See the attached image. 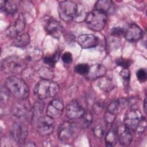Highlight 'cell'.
I'll return each mask as SVG.
<instances>
[{
	"mask_svg": "<svg viewBox=\"0 0 147 147\" xmlns=\"http://www.w3.org/2000/svg\"><path fill=\"white\" fill-rule=\"evenodd\" d=\"M123 122L124 125L129 130L137 133H143L146 130V118L138 109L128 110L125 115Z\"/></svg>",
	"mask_w": 147,
	"mask_h": 147,
	"instance_id": "6da1fadb",
	"label": "cell"
},
{
	"mask_svg": "<svg viewBox=\"0 0 147 147\" xmlns=\"http://www.w3.org/2000/svg\"><path fill=\"white\" fill-rule=\"evenodd\" d=\"M5 86L10 93L16 98L26 99L29 95V89L24 80L15 76L9 77L5 82Z\"/></svg>",
	"mask_w": 147,
	"mask_h": 147,
	"instance_id": "7a4b0ae2",
	"label": "cell"
},
{
	"mask_svg": "<svg viewBox=\"0 0 147 147\" xmlns=\"http://www.w3.org/2000/svg\"><path fill=\"white\" fill-rule=\"evenodd\" d=\"M59 91V85L55 82L42 79L35 86L34 93L39 99H44L55 96Z\"/></svg>",
	"mask_w": 147,
	"mask_h": 147,
	"instance_id": "3957f363",
	"label": "cell"
},
{
	"mask_svg": "<svg viewBox=\"0 0 147 147\" xmlns=\"http://www.w3.org/2000/svg\"><path fill=\"white\" fill-rule=\"evenodd\" d=\"M24 59L16 56H11L4 59L1 62L2 70L6 74H18L21 73L26 68Z\"/></svg>",
	"mask_w": 147,
	"mask_h": 147,
	"instance_id": "277c9868",
	"label": "cell"
},
{
	"mask_svg": "<svg viewBox=\"0 0 147 147\" xmlns=\"http://www.w3.org/2000/svg\"><path fill=\"white\" fill-rule=\"evenodd\" d=\"M107 20L106 14L100 10L94 9L87 14L85 22L90 29L94 31H100L105 26Z\"/></svg>",
	"mask_w": 147,
	"mask_h": 147,
	"instance_id": "5b68a950",
	"label": "cell"
},
{
	"mask_svg": "<svg viewBox=\"0 0 147 147\" xmlns=\"http://www.w3.org/2000/svg\"><path fill=\"white\" fill-rule=\"evenodd\" d=\"M78 10V5L71 1H64L59 3L58 11L60 18L65 22L74 20Z\"/></svg>",
	"mask_w": 147,
	"mask_h": 147,
	"instance_id": "8992f818",
	"label": "cell"
},
{
	"mask_svg": "<svg viewBox=\"0 0 147 147\" xmlns=\"http://www.w3.org/2000/svg\"><path fill=\"white\" fill-rule=\"evenodd\" d=\"M32 107L26 99H21L15 102L11 107L12 114L17 118L22 119L31 116Z\"/></svg>",
	"mask_w": 147,
	"mask_h": 147,
	"instance_id": "52a82bcc",
	"label": "cell"
},
{
	"mask_svg": "<svg viewBox=\"0 0 147 147\" xmlns=\"http://www.w3.org/2000/svg\"><path fill=\"white\" fill-rule=\"evenodd\" d=\"M76 130L77 126L75 123L65 121L60 125L58 129V138L61 142H68L74 137Z\"/></svg>",
	"mask_w": 147,
	"mask_h": 147,
	"instance_id": "ba28073f",
	"label": "cell"
},
{
	"mask_svg": "<svg viewBox=\"0 0 147 147\" xmlns=\"http://www.w3.org/2000/svg\"><path fill=\"white\" fill-rule=\"evenodd\" d=\"M55 123L53 119L47 115L41 116L37 120V130L41 136H49L54 130Z\"/></svg>",
	"mask_w": 147,
	"mask_h": 147,
	"instance_id": "9c48e42d",
	"label": "cell"
},
{
	"mask_svg": "<svg viewBox=\"0 0 147 147\" xmlns=\"http://www.w3.org/2000/svg\"><path fill=\"white\" fill-rule=\"evenodd\" d=\"M10 134L13 139L17 144H23L25 143L28 135V130L24 123L16 122L13 125L10 130Z\"/></svg>",
	"mask_w": 147,
	"mask_h": 147,
	"instance_id": "30bf717a",
	"label": "cell"
},
{
	"mask_svg": "<svg viewBox=\"0 0 147 147\" xmlns=\"http://www.w3.org/2000/svg\"><path fill=\"white\" fill-rule=\"evenodd\" d=\"M84 113V108L76 99L70 101L66 107V115L69 119H76L81 118Z\"/></svg>",
	"mask_w": 147,
	"mask_h": 147,
	"instance_id": "8fae6325",
	"label": "cell"
},
{
	"mask_svg": "<svg viewBox=\"0 0 147 147\" xmlns=\"http://www.w3.org/2000/svg\"><path fill=\"white\" fill-rule=\"evenodd\" d=\"M25 18L24 14H20L14 23L6 30V34L7 36L14 38L23 33L25 28Z\"/></svg>",
	"mask_w": 147,
	"mask_h": 147,
	"instance_id": "7c38bea8",
	"label": "cell"
},
{
	"mask_svg": "<svg viewBox=\"0 0 147 147\" xmlns=\"http://www.w3.org/2000/svg\"><path fill=\"white\" fill-rule=\"evenodd\" d=\"M64 103L60 99L52 100L47 108V115L52 119H57L60 117L63 113Z\"/></svg>",
	"mask_w": 147,
	"mask_h": 147,
	"instance_id": "4fadbf2b",
	"label": "cell"
},
{
	"mask_svg": "<svg viewBox=\"0 0 147 147\" xmlns=\"http://www.w3.org/2000/svg\"><path fill=\"white\" fill-rule=\"evenodd\" d=\"M44 28L48 34L56 38H59L63 32L61 25L56 20L51 18L45 21Z\"/></svg>",
	"mask_w": 147,
	"mask_h": 147,
	"instance_id": "5bb4252c",
	"label": "cell"
},
{
	"mask_svg": "<svg viewBox=\"0 0 147 147\" xmlns=\"http://www.w3.org/2000/svg\"><path fill=\"white\" fill-rule=\"evenodd\" d=\"M78 44L84 49L95 47L99 42L98 38L92 34H83L78 38Z\"/></svg>",
	"mask_w": 147,
	"mask_h": 147,
	"instance_id": "9a60e30c",
	"label": "cell"
},
{
	"mask_svg": "<svg viewBox=\"0 0 147 147\" xmlns=\"http://www.w3.org/2000/svg\"><path fill=\"white\" fill-rule=\"evenodd\" d=\"M143 32L142 29L136 24H130L125 30L124 36L125 38L130 42L138 41L142 38Z\"/></svg>",
	"mask_w": 147,
	"mask_h": 147,
	"instance_id": "2e32d148",
	"label": "cell"
},
{
	"mask_svg": "<svg viewBox=\"0 0 147 147\" xmlns=\"http://www.w3.org/2000/svg\"><path fill=\"white\" fill-rule=\"evenodd\" d=\"M129 130L124 124L117 127V134L118 142L122 146H129L132 141V134Z\"/></svg>",
	"mask_w": 147,
	"mask_h": 147,
	"instance_id": "e0dca14e",
	"label": "cell"
},
{
	"mask_svg": "<svg viewBox=\"0 0 147 147\" xmlns=\"http://www.w3.org/2000/svg\"><path fill=\"white\" fill-rule=\"evenodd\" d=\"M106 72V67L100 64H94L90 67V70L87 78L90 80H95L98 78L103 77Z\"/></svg>",
	"mask_w": 147,
	"mask_h": 147,
	"instance_id": "ac0fdd59",
	"label": "cell"
},
{
	"mask_svg": "<svg viewBox=\"0 0 147 147\" xmlns=\"http://www.w3.org/2000/svg\"><path fill=\"white\" fill-rule=\"evenodd\" d=\"M114 3L109 0L98 1L95 5V9L100 10L105 14H110L114 11Z\"/></svg>",
	"mask_w": 147,
	"mask_h": 147,
	"instance_id": "d6986e66",
	"label": "cell"
},
{
	"mask_svg": "<svg viewBox=\"0 0 147 147\" xmlns=\"http://www.w3.org/2000/svg\"><path fill=\"white\" fill-rule=\"evenodd\" d=\"M0 7L1 11L6 14L13 15L17 11L18 5L16 1H1L0 2Z\"/></svg>",
	"mask_w": 147,
	"mask_h": 147,
	"instance_id": "ffe728a7",
	"label": "cell"
},
{
	"mask_svg": "<svg viewBox=\"0 0 147 147\" xmlns=\"http://www.w3.org/2000/svg\"><path fill=\"white\" fill-rule=\"evenodd\" d=\"M118 141L117 127L115 126L110 129L106 133L105 136L106 145L107 146H113Z\"/></svg>",
	"mask_w": 147,
	"mask_h": 147,
	"instance_id": "44dd1931",
	"label": "cell"
},
{
	"mask_svg": "<svg viewBox=\"0 0 147 147\" xmlns=\"http://www.w3.org/2000/svg\"><path fill=\"white\" fill-rule=\"evenodd\" d=\"M30 41L28 33H23L13 38V45L16 47L23 48L27 46Z\"/></svg>",
	"mask_w": 147,
	"mask_h": 147,
	"instance_id": "7402d4cb",
	"label": "cell"
},
{
	"mask_svg": "<svg viewBox=\"0 0 147 147\" xmlns=\"http://www.w3.org/2000/svg\"><path fill=\"white\" fill-rule=\"evenodd\" d=\"M44 103L41 101L37 102L34 103L32 110V119H36V121L41 117L43 109Z\"/></svg>",
	"mask_w": 147,
	"mask_h": 147,
	"instance_id": "603a6c76",
	"label": "cell"
},
{
	"mask_svg": "<svg viewBox=\"0 0 147 147\" xmlns=\"http://www.w3.org/2000/svg\"><path fill=\"white\" fill-rule=\"evenodd\" d=\"M122 105H123L120 100H114L107 106L106 111L117 116L119 111V109Z\"/></svg>",
	"mask_w": 147,
	"mask_h": 147,
	"instance_id": "cb8c5ba5",
	"label": "cell"
},
{
	"mask_svg": "<svg viewBox=\"0 0 147 147\" xmlns=\"http://www.w3.org/2000/svg\"><path fill=\"white\" fill-rule=\"evenodd\" d=\"M100 79L99 81L98 86L99 88L105 91H108L111 90L114 87V84L112 81L108 78H100Z\"/></svg>",
	"mask_w": 147,
	"mask_h": 147,
	"instance_id": "d4e9b609",
	"label": "cell"
},
{
	"mask_svg": "<svg viewBox=\"0 0 147 147\" xmlns=\"http://www.w3.org/2000/svg\"><path fill=\"white\" fill-rule=\"evenodd\" d=\"M26 59L28 61L38 60L42 57V52L40 49L32 48L27 52Z\"/></svg>",
	"mask_w": 147,
	"mask_h": 147,
	"instance_id": "484cf974",
	"label": "cell"
},
{
	"mask_svg": "<svg viewBox=\"0 0 147 147\" xmlns=\"http://www.w3.org/2000/svg\"><path fill=\"white\" fill-rule=\"evenodd\" d=\"M76 72L81 75H87L90 70V67L87 64L80 63L76 65L75 68Z\"/></svg>",
	"mask_w": 147,
	"mask_h": 147,
	"instance_id": "4316f807",
	"label": "cell"
},
{
	"mask_svg": "<svg viewBox=\"0 0 147 147\" xmlns=\"http://www.w3.org/2000/svg\"><path fill=\"white\" fill-rule=\"evenodd\" d=\"M59 57V53H55L51 56H46L44 59V61L45 64H48L51 67H54L57 63Z\"/></svg>",
	"mask_w": 147,
	"mask_h": 147,
	"instance_id": "83f0119b",
	"label": "cell"
},
{
	"mask_svg": "<svg viewBox=\"0 0 147 147\" xmlns=\"http://www.w3.org/2000/svg\"><path fill=\"white\" fill-rule=\"evenodd\" d=\"M40 76L43 78V79L51 80L53 77V72L51 70L46 67H42L38 71Z\"/></svg>",
	"mask_w": 147,
	"mask_h": 147,
	"instance_id": "f1b7e54d",
	"label": "cell"
},
{
	"mask_svg": "<svg viewBox=\"0 0 147 147\" xmlns=\"http://www.w3.org/2000/svg\"><path fill=\"white\" fill-rule=\"evenodd\" d=\"M116 64L123 69H128L131 64V61L129 59H126L123 58H119L116 60Z\"/></svg>",
	"mask_w": 147,
	"mask_h": 147,
	"instance_id": "f546056e",
	"label": "cell"
},
{
	"mask_svg": "<svg viewBox=\"0 0 147 147\" xmlns=\"http://www.w3.org/2000/svg\"><path fill=\"white\" fill-rule=\"evenodd\" d=\"M136 76L137 79L140 82H145L147 79V74L146 69L144 68L139 69L136 72Z\"/></svg>",
	"mask_w": 147,
	"mask_h": 147,
	"instance_id": "4dcf8cb0",
	"label": "cell"
},
{
	"mask_svg": "<svg viewBox=\"0 0 147 147\" xmlns=\"http://www.w3.org/2000/svg\"><path fill=\"white\" fill-rule=\"evenodd\" d=\"M83 123L84 127H88L92 121V115L90 112H85L83 117Z\"/></svg>",
	"mask_w": 147,
	"mask_h": 147,
	"instance_id": "1f68e13d",
	"label": "cell"
},
{
	"mask_svg": "<svg viewBox=\"0 0 147 147\" xmlns=\"http://www.w3.org/2000/svg\"><path fill=\"white\" fill-rule=\"evenodd\" d=\"M93 132L96 137L100 138L104 135V129L102 125H98L93 128Z\"/></svg>",
	"mask_w": 147,
	"mask_h": 147,
	"instance_id": "d6a6232c",
	"label": "cell"
},
{
	"mask_svg": "<svg viewBox=\"0 0 147 147\" xmlns=\"http://www.w3.org/2000/svg\"><path fill=\"white\" fill-rule=\"evenodd\" d=\"M61 59L64 63L69 64L72 61V55L70 52H66L62 55Z\"/></svg>",
	"mask_w": 147,
	"mask_h": 147,
	"instance_id": "836d02e7",
	"label": "cell"
},
{
	"mask_svg": "<svg viewBox=\"0 0 147 147\" xmlns=\"http://www.w3.org/2000/svg\"><path fill=\"white\" fill-rule=\"evenodd\" d=\"M125 32V29L122 28L121 27H114L112 29L111 33L113 36H120L122 35H124Z\"/></svg>",
	"mask_w": 147,
	"mask_h": 147,
	"instance_id": "e575fe53",
	"label": "cell"
},
{
	"mask_svg": "<svg viewBox=\"0 0 147 147\" xmlns=\"http://www.w3.org/2000/svg\"><path fill=\"white\" fill-rule=\"evenodd\" d=\"M9 91L7 90V88L5 86V89H3L2 88L1 90V102H6L7 100L9 98Z\"/></svg>",
	"mask_w": 147,
	"mask_h": 147,
	"instance_id": "d590c367",
	"label": "cell"
},
{
	"mask_svg": "<svg viewBox=\"0 0 147 147\" xmlns=\"http://www.w3.org/2000/svg\"><path fill=\"white\" fill-rule=\"evenodd\" d=\"M122 78L125 80H129L130 78V71L128 69H123L120 73Z\"/></svg>",
	"mask_w": 147,
	"mask_h": 147,
	"instance_id": "8d00e7d4",
	"label": "cell"
},
{
	"mask_svg": "<svg viewBox=\"0 0 147 147\" xmlns=\"http://www.w3.org/2000/svg\"><path fill=\"white\" fill-rule=\"evenodd\" d=\"M146 99H145V100H144V111H145V112H146Z\"/></svg>",
	"mask_w": 147,
	"mask_h": 147,
	"instance_id": "74e56055",
	"label": "cell"
}]
</instances>
